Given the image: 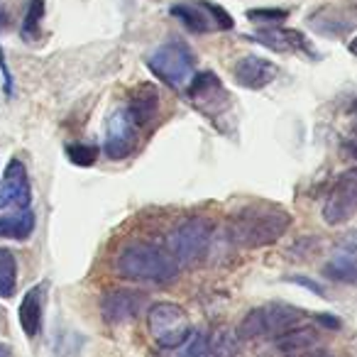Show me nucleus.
Wrapping results in <instances>:
<instances>
[{"instance_id": "aec40b11", "label": "nucleus", "mask_w": 357, "mask_h": 357, "mask_svg": "<svg viewBox=\"0 0 357 357\" xmlns=\"http://www.w3.org/2000/svg\"><path fill=\"white\" fill-rule=\"evenodd\" d=\"M17 287V262L10 250L0 248V296L10 298Z\"/></svg>"}, {"instance_id": "20e7f679", "label": "nucleus", "mask_w": 357, "mask_h": 357, "mask_svg": "<svg viewBox=\"0 0 357 357\" xmlns=\"http://www.w3.org/2000/svg\"><path fill=\"white\" fill-rule=\"evenodd\" d=\"M303 316L298 308L289 306V303H267V306L252 308L248 316L243 318L238 328L240 340H255V337H282L291 328L301 326Z\"/></svg>"}, {"instance_id": "1a4fd4ad", "label": "nucleus", "mask_w": 357, "mask_h": 357, "mask_svg": "<svg viewBox=\"0 0 357 357\" xmlns=\"http://www.w3.org/2000/svg\"><path fill=\"white\" fill-rule=\"evenodd\" d=\"M172 15L178 22H184L191 32H211V30H230L233 17L223 8L213 6L208 0H199L196 6L191 3H178L172 6Z\"/></svg>"}, {"instance_id": "2eb2a0df", "label": "nucleus", "mask_w": 357, "mask_h": 357, "mask_svg": "<svg viewBox=\"0 0 357 357\" xmlns=\"http://www.w3.org/2000/svg\"><path fill=\"white\" fill-rule=\"evenodd\" d=\"M252 40H257L259 45L269 47L274 52H308V45H306V37L296 30H287V27H262L252 35Z\"/></svg>"}, {"instance_id": "5701e85b", "label": "nucleus", "mask_w": 357, "mask_h": 357, "mask_svg": "<svg viewBox=\"0 0 357 357\" xmlns=\"http://www.w3.org/2000/svg\"><path fill=\"white\" fill-rule=\"evenodd\" d=\"M211 345H213V357H240L238 335L230 331H220L215 340H211Z\"/></svg>"}, {"instance_id": "6e6552de", "label": "nucleus", "mask_w": 357, "mask_h": 357, "mask_svg": "<svg viewBox=\"0 0 357 357\" xmlns=\"http://www.w3.org/2000/svg\"><path fill=\"white\" fill-rule=\"evenodd\" d=\"M139 120L135 118V113L130 110V105L118 108L108 118L105 125V154L110 159H125L137 144V132H139Z\"/></svg>"}, {"instance_id": "4468645a", "label": "nucleus", "mask_w": 357, "mask_h": 357, "mask_svg": "<svg viewBox=\"0 0 357 357\" xmlns=\"http://www.w3.org/2000/svg\"><path fill=\"white\" fill-rule=\"evenodd\" d=\"M42 308H45V284H37V287H32L30 291L22 296L20 311H17L20 313V316H17L20 328L30 340H35L42 328Z\"/></svg>"}, {"instance_id": "393cba45", "label": "nucleus", "mask_w": 357, "mask_h": 357, "mask_svg": "<svg viewBox=\"0 0 357 357\" xmlns=\"http://www.w3.org/2000/svg\"><path fill=\"white\" fill-rule=\"evenodd\" d=\"M248 17L257 22H284L287 10H248Z\"/></svg>"}, {"instance_id": "a878e982", "label": "nucleus", "mask_w": 357, "mask_h": 357, "mask_svg": "<svg viewBox=\"0 0 357 357\" xmlns=\"http://www.w3.org/2000/svg\"><path fill=\"white\" fill-rule=\"evenodd\" d=\"M289 357H328L326 350H316V347H311V350H301V352H294V355Z\"/></svg>"}, {"instance_id": "412c9836", "label": "nucleus", "mask_w": 357, "mask_h": 357, "mask_svg": "<svg viewBox=\"0 0 357 357\" xmlns=\"http://www.w3.org/2000/svg\"><path fill=\"white\" fill-rule=\"evenodd\" d=\"M176 357H213V345L206 333H191L189 340L178 347Z\"/></svg>"}, {"instance_id": "0eeeda50", "label": "nucleus", "mask_w": 357, "mask_h": 357, "mask_svg": "<svg viewBox=\"0 0 357 357\" xmlns=\"http://www.w3.org/2000/svg\"><path fill=\"white\" fill-rule=\"evenodd\" d=\"M357 213V167L337 174L323 204V220L328 225H342Z\"/></svg>"}, {"instance_id": "f8f14e48", "label": "nucleus", "mask_w": 357, "mask_h": 357, "mask_svg": "<svg viewBox=\"0 0 357 357\" xmlns=\"http://www.w3.org/2000/svg\"><path fill=\"white\" fill-rule=\"evenodd\" d=\"M233 76H235V81H238V86H243V89L259 91L274 81V76H277V64L264 59V56L250 54V56H243V59L235 64Z\"/></svg>"}, {"instance_id": "cd10ccee", "label": "nucleus", "mask_w": 357, "mask_h": 357, "mask_svg": "<svg viewBox=\"0 0 357 357\" xmlns=\"http://www.w3.org/2000/svg\"><path fill=\"white\" fill-rule=\"evenodd\" d=\"M0 357H10V347L0 342Z\"/></svg>"}, {"instance_id": "c85d7f7f", "label": "nucleus", "mask_w": 357, "mask_h": 357, "mask_svg": "<svg viewBox=\"0 0 357 357\" xmlns=\"http://www.w3.org/2000/svg\"><path fill=\"white\" fill-rule=\"evenodd\" d=\"M347 50H350V54H355V56H357V37L350 42V45H347Z\"/></svg>"}, {"instance_id": "6ab92c4d", "label": "nucleus", "mask_w": 357, "mask_h": 357, "mask_svg": "<svg viewBox=\"0 0 357 357\" xmlns=\"http://www.w3.org/2000/svg\"><path fill=\"white\" fill-rule=\"evenodd\" d=\"M331 282H340V284H357V257L355 255H337L331 262L323 267Z\"/></svg>"}, {"instance_id": "39448f33", "label": "nucleus", "mask_w": 357, "mask_h": 357, "mask_svg": "<svg viewBox=\"0 0 357 357\" xmlns=\"http://www.w3.org/2000/svg\"><path fill=\"white\" fill-rule=\"evenodd\" d=\"M147 331L152 340L164 350L181 347L191 335V318L178 303L159 301L147 311Z\"/></svg>"}, {"instance_id": "4be33fe9", "label": "nucleus", "mask_w": 357, "mask_h": 357, "mask_svg": "<svg viewBox=\"0 0 357 357\" xmlns=\"http://www.w3.org/2000/svg\"><path fill=\"white\" fill-rule=\"evenodd\" d=\"M42 17H45V0H30L25 20H22V35L32 40V37L37 35V30H40Z\"/></svg>"}, {"instance_id": "9b49d317", "label": "nucleus", "mask_w": 357, "mask_h": 357, "mask_svg": "<svg viewBox=\"0 0 357 357\" xmlns=\"http://www.w3.org/2000/svg\"><path fill=\"white\" fill-rule=\"evenodd\" d=\"M32 199L30 178L22 159L13 157L3 172V184H0V208H17L27 211Z\"/></svg>"}, {"instance_id": "b1692460", "label": "nucleus", "mask_w": 357, "mask_h": 357, "mask_svg": "<svg viewBox=\"0 0 357 357\" xmlns=\"http://www.w3.org/2000/svg\"><path fill=\"white\" fill-rule=\"evenodd\" d=\"M66 157L74 164H79V167H91L98 159V149L91 147V144H69L66 147Z\"/></svg>"}, {"instance_id": "a211bd4d", "label": "nucleus", "mask_w": 357, "mask_h": 357, "mask_svg": "<svg viewBox=\"0 0 357 357\" xmlns=\"http://www.w3.org/2000/svg\"><path fill=\"white\" fill-rule=\"evenodd\" d=\"M32 233H35V215L30 211H17L0 218V238L27 240Z\"/></svg>"}, {"instance_id": "423d86ee", "label": "nucleus", "mask_w": 357, "mask_h": 357, "mask_svg": "<svg viewBox=\"0 0 357 357\" xmlns=\"http://www.w3.org/2000/svg\"><path fill=\"white\" fill-rule=\"evenodd\" d=\"M147 66L162 84L169 89H186L194 79L196 61L194 54L186 45L178 42H167V45L157 47L152 54L147 56Z\"/></svg>"}, {"instance_id": "bb28decb", "label": "nucleus", "mask_w": 357, "mask_h": 357, "mask_svg": "<svg viewBox=\"0 0 357 357\" xmlns=\"http://www.w3.org/2000/svg\"><path fill=\"white\" fill-rule=\"evenodd\" d=\"M345 149H347V152L352 154V157L357 159V142H347V144H345Z\"/></svg>"}, {"instance_id": "f03ea898", "label": "nucleus", "mask_w": 357, "mask_h": 357, "mask_svg": "<svg viewBox=\"0 0 357 357\" xmlns=\"http://www.w3.org/2000/svg\"><path fill=\"white\" fill-rule=\"evenodd\" d=\"M291 225V215L284 211L248 208L228 223V240L238 248L259 250L274 245Z\"/></svg>"}, {"instance_id": "ddd939ff", "label": "nucleus", "mask_w": 357, "mask_h": 357, "mask_svg": "<svg viewBox=\"0 0 357 357\" xmlns=\"http://www.w3.org/2000/svg\"><path fill=\"white\" fill-rule=\"evenodd\" d=\"M142 294L128 291V289H115V291H108L103 298H100V313L108 323L113 326H120V323L132 321L135 316L142 308Z\"/></svg>"}, {"instance_id": "7ed1b4c3", "label": "nucleus", "mask_w": 357, "mask_h": 357, "mask_svg": "<svg viewBox=\"0 0 357 357\" xmlns=\"http://www.w3.org/2000/svg\"><path fill=\"white\" fill-rule=\"evenodd\" d=\"M213 240V223L206 218H189L167 235V252L181 267H194L206 257Z\"/></svg>"}, {"instance_id": "f257e3e1", "label": "nucleus", "mask_w": 357, "mask_h": 357, "mask_svg": "<svg viewBox=\"0 0 357 357\" xmlns=\"http://www.w3.org/2000/svg\"><path fill=\"white\" fill-rule=\"evenodd\" d=\"M115 272L130 282L164 287V284L176 282L178 264L167 252V248L152 243H130L120 250L118 259H115Z\"/></svg>"}, {"instance_id": "9d476101", "label": "nucleus", "mask_w": 357, "mask_h": 357, "mask_svg": "<svg viewBox=\"0 0 357 357\" xmlns=\"http://www.w3.org/2000/svg\"><path fill=\"white\" fill-rule=\"evenodd\" d=\"M189 98L201 113L213 120H218L220 115L230 108V93L225 91V86L220 84L218 76L211 74V71L196 74L194 79H191Z\"/></svg>"}, {"instance_id": "f3484780", "label": "nucleus", "mask_w": 357, "mask_h": 357, "mask_svg": "<svg viewBox=\"0 0 357 357\" xmlns=\"http://www.w3.org/2000/svg\"><path fill=\"white\" fill-rule=\"evenodd\" d=\"M308 22H311L313 30L323 32V35H337V37L345 35V32L350 30L352 25H357L352 17H345V13L331 10V8L313 13V15L308 17Z\"/></svg>"}, {"instance_id": "dca6fc26", "label": "nucleus", "mask_w": 357, "mask_h": 357, "mask_svg": "<svg viewBox=\"0 0 357 357\" xmlns=\"http://www.w3.org/2000/svg\"><path fill=\"white\" fill-rule=\"evenodd\" d=\"M321 340V331L313 326H296L291 328L289 333H284L282 337H277V345L282 347L287 355H294V352H301V350H311V347L318 345Z\"/></svg>"}]
</instances>
